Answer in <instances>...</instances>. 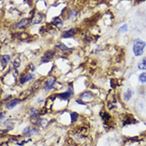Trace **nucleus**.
Wrapping results in <instances>:
<instances>
[{
    "instance_id": "obj_12",
    "label": "nucleus",
    "mask_w": 146,
    "mask_h": 146,
    "mask_svg": "<svg viewBox=\"0 0 146 146\" xmlns=\"http://www.w3.org/2000/svg\"><path fill=\"white\" fill-rule=\"evenodd\" d=\"M139 81L142 83L146 82V72H143L139 76Z\"/></svg>"
},
{
    "instance_id": "obj_18",
    "label": "nucleus",
    "mask_w": 146,
    "mask_h": 146,
    "mask_svg": "<svg viewBox=\"0 0 146 146\" xmlns=\"http://www.w3.org/2000/svg\"><path fill=\"white\" fill-rule=\"evenodd\" d=\"M38 132H39L38 129H36V128H34V129H33L31 131V135H33V134L36 135Z\"/></svg>"
},
{
    "instance_id": "obj_17",
    "label": "nucleus",
    "mask_w": 146,
    "mask_h": 146,
    "mask_svg": "<svg viewBox=\"0 0 146 146\" xmlns=\"http://www.w3.org/2000/svg\"><path fill=\"white\" fill-rule=\"evenodd\" d=\"M39 86H40V83L38 84L37 82H36V83L33 85V86L32 88V90H33V91L37 90L39 88Z\"/></svg>"
},
{
    "instance_id": "obj_11",
    "label": "nucleus",
    "mask_w": 146,
    "mask_h": 146,
    "mask_svg": "<svg viewBox=\"0 0 146 146\" xmlns=\"http://www.w3.org/2000/svg\"><path fill=\"white\" fill-rule=\"evenodd\" d=\"M74 29H71L68 31H66L64 33V35H63V38H69L71 37V36L73 35V33H74Z\"/></svg>"
},
{
    "instance_id": "obj_10",
    "label": "nucleus",
    "mask_w": 146,
    "mask_h": 146,
    "mask_svg": "<svg viewBox=\"0 0 146 146\" xmlns=\"http://www.w3.org/2000/svg\"><path fill=\"white\" fill-rule=\"evenodd\" d=\"M72 94V93L71 92V91H68V92H64V93H62L60 94H59V97L63 99H66V98H68L71 94Z\"/></svg>"
},
{
    "instance_id": "obj_9",
    "label": "nucleus",
    "mask_w": 146,
    "mask_h": 146,
    "mask_svg": "<svg viewBox=\"0 0 146 146\" xmlns=\"http://www.w3.org/2000/svg\"><path fill=\"white\" fill-rule=\"evenodd\" d=\"M132 92L131 90H128L127 92L126 93H124V100H126V101H128L130 100V98H131L132 97Z\"/></svg>"
},
{
    "instance_id": "obj_15",
    "label": "nucleus",
    "mask_w": 146,
    "mask_h": 146,
    "mask_svg": "<svg viewBox=\"0 0 146 146\" xmlns=\"http://www.w3.org/2000/svg\"><path fill=\"white\" fill-rule=\"evenodd\" d=\"M71 120H72V122H74L77 120V117H78V115L76 113H73L71 115Z\"/></svg>"
},
{
    "instance_id": "obj_6",
    "label": "nucleus",
    "mask_w": 146,
    "mask_h": 146,
    "mask_svg": "<svg viewBox=\"0 0 146 146\" xmlns=\"http://www.w3.org/2000/svg\"><path fill=\"white\" fill-rule=\"evenodd\" d=\"M31 94V91L30 90H25L19 96V100L20 101L21 100H24L25 99H26L30 94Z\"/></svg>"
},
{
    "instance_id": "obj_13",
    "label": "nucleus",
    "mask_w": 146,
    "mask_h": 146,
    "mask_svg": "<svg viewBox=\"0 0 146 146\" xmlns=\"http://www.w3.org/2000/svg\"><path fill=\"white\" fill-rule=\"evenodd\" d=\"M23 133H24V135H25L26 136H29L31 135V130L30 129L29 127H26L24 129Z\"/></svg>"
},
{
    "instance_id": "obj_5",
    "label": "nucleus",
    "mask_w": 146,
    "mask_h": 146,
    "mask_svg": "<svg viewBox=\"0 0 146 146\" xmlns=\"http://www.w3.org/2000/svg\"><path fill=\"white\" fill-rule=\"evenodd\" d=\"M28 24V20L27 19H24L16 25V27L17 28H21L25 27Z\"/></svg>"
},
{
    "instance_id": "obj_19",
    "label": "nucleus",
    "mask_w": 146,
    "mask_h": 146,
    "mask_svg": "<svg viewBox=\"0 0 146 146\" xmlns=\"http://www.w3.org/2000/svg\"><path fill=\"white\" fill-rule=\"evenodd\" d=\"M4 117V113H0V120H1Z\"/></svg>"
},
{
    "instance_id": "obj_4",
    "label": "nucleus",
    "mask_w": 146,
    "mask_h": 146,
    "mask_svg": "<svg viewBox=\"0 0 146 146\" xmlns=\"http://www.w3.org/2000/svg\"><path fill=\"white\" fill-rule=\"evenodd\" d=\"M138 68L140 70H146V57L143 58L138 63Z\"/></svg>"
},
{
    "instance_id": "obj_8",
    "label": "nucleus",
    "mask_w": 146,
    "mask_h": 146,
    "mask_svg": "<svg viewBox=\"0 0 146 146\" xmlns=\"http://www.w3.org/2000/svg\"><path fill=\"white\" fill-rule=\"evenodd\" d=\"M34 75L33 74H28V76H25L24 77H23L21 79V82L22 84H24L27 81H29L31 80H32L33 78H34Z\"/></svg>"
},
{
    "instance_id": "obj_2",
    "label": "nucleus",
    "mask_w": 146,
    "mask_h": 146,
    "mask_svg": "<svg viewBox=\"0 0 146 146\" xmlns=\"http://www.w3.org/2000/svg\"><path fill=\"white\" fill-rule=\"evenodd\" d=\"M20 102V100L19 99H14L11 101H9L6 104V108L8 109H12L13 108H15Z\"/></svg>"
},
{
    "instance_id": "obj_7",
    "label": "nucleus",
    "mask_w": 146,
    "mask_h": 146,
    "mask_svg": "<svg viewBox=\"0 0 146 146\" xmlns=\"http://www.w3.org/2000/svg\"><path fill=\"white\" fill-rule=\"evenodd\" d=\"M10 59H11L10 56L8 55H3L2 56V58H1V63H2V65H3V67H5L7 66L8 62H9Z\"/></svg>"
},
{
    "instance_id": "obj_16",
    "label": "nucleus",
    "mask_w": 146,
    "mask_h": 146,
    "mask_svg": "<svg viewBox=\"0 0 146 146\" xmlns=\"http://www.w3.org/2000/svg\"><path fill=\"white\" fill-rule=\"evenodd\" d=\"M44 56H45V59H50L52 56V53L51 52H50V51H47L45 54Z\"/></svg>"
},
{
    "instance_id": "obj_1",
    "label": "nucleus",
    "mask_w": 146,
    "mask_h": 146,
    "mask_svg": "<svg viewBox=\"0 0 146 146\" xmlns=\"http://www.w3.org/2000/svg\"><path fill=\"white\" fill-rule=\"evenodd\" d=\"M146 46V43L140 39H136L133 42V51L135 56H141L144 52V48Z\"/></svg>"
},
{
    "instance_id": "obj_14",
    "label": "nucleus",
    "mask_w": 146,
    "mask_h": 146,
    "mask_svg": "<svg viewBox=\"0 0 146 146\" xmlns=\"http://www.w3.org/2000/svg\"><path fill=\"white\" fill-rule=\"evenodd\" d=\"M127 31H128V26L127 24L123 25L119 29V31H120V32H125Z\"/></svg>"
},
{
    "instance_id": "obj_3",
    "label": "nucleus",
    "mask_w": 146,
    "mask_h": 146,
    "mask_svg": "<svg viewBox=\"0 0 146 146\" xmlns=\"http://www.w3.org/2000/svg\"><path fill=\"white\" fill-rule=\"evenodd\" d=\"M55 83V80H53V79L48 80L45 84V89H46V90H50L51 89H52V87L54 86Z\"/></svg>"
},
{
    "instance_id": "obj_20",
    "label": "nucleus",
    "mask_w": 146,
    "mask_h": 146,
    "mask_svg": "<svg viewBox=\"0 0 146 146\" xmlns=\"http://www.w3.org/2000/svg\"><path fill=\"white\" fill-rule=\"evenodd\" d=\"M145 20H146V19H145Z\"/></svg>"
}]
</instances>
